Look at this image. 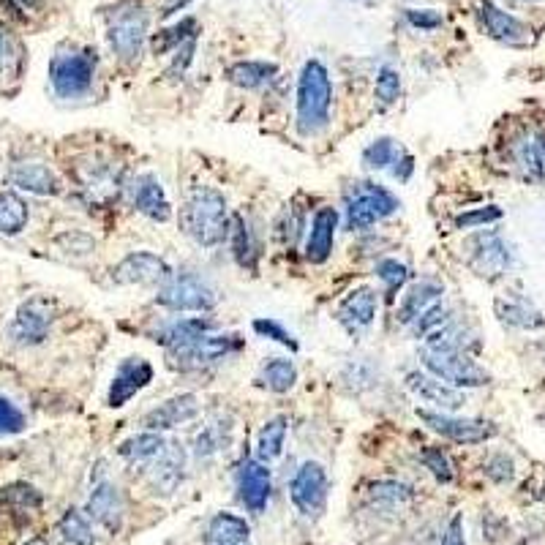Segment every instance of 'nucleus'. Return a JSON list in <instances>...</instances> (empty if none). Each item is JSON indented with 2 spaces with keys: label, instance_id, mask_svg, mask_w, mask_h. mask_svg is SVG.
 Wrapping results in <instances>:
<instances>
[{
  "label": "nucleus",
  "instance_id": "nucleus-20",
  "mask_svg": "<svg viewBox=\"0 0 545 545\" xmlns=\"http://www.w3.org/2000/svg\"><path fill=\"white\" fill-rule=\"evenodd\" d=\"M131 202L150 221H161L164 224V221L172 218V205H169L167 191H164V186H161V180L156 175H139L134 180V186H131Z\"/></svg>",
  "mask_w": 545,
  "mask_h": 545
},
{
  "label": "nucleus",
  "instance_id": "nucleus-40",
  "mask_svg": "<svg viewBox=\"0 0 545 545\" xmlns=\"http://www.w3.org/2000/svg\"><path fill=\"white\" fill-rule=\"evenodd\" d=\"M374 96L382 107H393L401 96V74H398L393 66H385L379 69L377 85H374Z\"/></svg>",
  "mask_w": 545,
  "mask_h": 545
},
{
  "label": "nucleus",
  "instance_id": "nucleus-35",
  "mask_svg": "<svg viewBox=\"0 0 545 545\" xmlns=\"http://www.w3.org/2000/svg\"><path fill=\"white\" fill-rule=\"evenodd\" d=\"M229 238H232V254L238 259L240 268L257 270V246H254V235H251L243 216H232Z\"/></svg>",
  "mask_w": 545,
  "mask_h": 545
},
{
  "label": "nucleus",
  "instance_id": "nucleus-3",
  "mask_svg": "<svg viewBox=\"0 0 545 545\" xmlns=\"http://www.w3.org/2000/svg\"><path fill=\"white\" fill-rule=\"evenodd\" d=\"M420 363L428 374H434L447 385L458 387H483L491 382V374L477 363L472 352L466 349H426L420 352Z\"/></svg>",
  "mask_w": 545,
  "mask_h": 545
},
{
  "label": "nucleus",
  "instance_id": "nucleus-55",
  "mask_svg": "<svg viewBox=\"0 0 545 545\" xmlns=\"http://www.w3.org/2000/svg\"><path fill=\"white\" fill-rule=\"evenodd\" d=\"M532 3H537V0H532Z\"/></svg>",
  "mask_w": 545,
  "mask_h": 545
},
{
  "label": "nucleus",
  "instance_id": "nucleus-2",
  "mask_svg": "<svg viewBox=\"0 0 545 545\" xmlns=\"http://www.w3.org/2000/svg\"><path fill=\"white\" fill-rule=\"evenodd\" d=\"M333 82L319 60H308L298 80V131L303 137H317L330 123Z\"/></svg>",
  "mask_w": 545,
  "mask_h": 545
},
{
  "label": "nucleus",
  "instance_id": "nucleus-14",
  "mask_svg": "<svg viewBox=\"0 0 545 545\" xmlns=\"http://www.w3.org/2000/svg\"><path fill=\"white\" fill-rule=\"evenodd\" d=\"M477 9H480L477 11L480 14V25L494 41H502V44H510V47H526L532 41V30L526 28L518 17L507 14L505 9H499L491 0H480Z\"/></svg>",
  "mask_w": 545,
  "mask_h": 545
},
{
  "label": "nucleus",
  "instance_id": "nucleus-39",
  "mask_svg": "<svg viewBox=\"0 0 545 545\" xmlns=\"http://www.w3.org/2000/svg\"><path fill=\"white\" fill-rule=\"evenodd\" d=\"M398 153L401 150L396 148V142L390 137H379L374 139L366 150H363V164L368 169H387L390 164H396Z\"/></svg>",
  "mask_w": 545,
  "mask_h": 545
},
{
  "label": "nucleus",
  "instance_id": "nucleus-41",
  "mask_svg": "<svg viewBox=\"0 0 545 545\" xmlns=\"http://www.w3.org/2000/svg\"><path fill=\"white\" fill-rule=\"evenodd\" d=\"M447 322H450V311H447L442 303H436V306H431L428 311H423L409 327H412V333H415L417 338H426L442 325H447Z\"/></svg>",
  "mask_w": 545,
  "mask_h": 545
},
{
  "label": "nucleus",
  "instance_id": "nucleus-18",
  "mask_svg": "<svg viewBox=\"0 0 545 545\" xmlns=\"http://www.w3.org/2000/svg\"><path fill=\"white\" fill-rule=\"evenodd\" d=\"M377 292L374 287H357L349 292L347 298L338 303L336 317L341 325L347 327L349 333H360V330H368L377 319Z\"/></svg>",
  "mask_w": 545,
  "mask_h": 545
},
{
  "label": "nucleus",
  "instance_id": "nucleus-33",
  "mask_svg": "<svg viewBox=\"0 0 545 545\" xmlns=\"http://www.w3.org/2000/svg\"><path fill=\"white\" fill-rule=\"evenodd\" d=\"M259 382H262V387H268L270 393H289L298 382V368L292 360L273 357L259 371Z\"/></svg>",
  "mask_w": 545,
  "mask_h": 545
},
{
  "label": "nucleus",
  "instance_id": "nucleus-10",
  "mask_svg": "<svg viewBox=\"0 0 545 545\" xmlns=\"http://www.w3.org/2000/svg\"><path fill=\"white\" fill-rule=\"evenodd\" d=\"M109 47L115 50L120 60H137L142 44L148 39V11L131 6L120 11L109 25Z\"/></svg>",
  "mask_w": 545,
  "mask_h": 545
},
{
  "label": "nucleus",
  "instance_id": "nucleus-7",
  "mask_svg": "<svg viewBox=\"0 0 545 545\" xmlns=\"http://www.w3.org/2000/svg\"><path fill=\"white\" fill-rule=\"evenodd\" d=\"M96 74V58L90 52H63L50 63L52 90L60 99H77L88 93Z\"/></svg>",
  "mask_w": 545,
  "mask_h": 545
},
{
  "label": "nucleus",
  "instance_id": "nucleus-9",
  "mask_svg": "<svg viewBox=\"0 0 545 545\" xmlns=\"http://www.w3.org/2000/svg\"><path fill=\"white\" fill-rule=\"evenodd\" d=\"M240 344L243 341L232 333H205L191 347L169 349V363L175 368H183V371L210 366V363H218V360L232 355L235 349H240Z\"/></svg>",
  "mask_w": 545,
  "mask_h": 545
},
{
  "label": "nucleus",
  "instance_id": "nucleus-34",
  "mask_svg": "<svg viewBox=\"0 0 545 545\" xmlns=\"http://www.w3.org/2000/svg\"><path fill=\"white\" fill-rule=\"evenodd\" d=\"M28 224V205L14 191H0V232L3 235H20Z\"/></svg>",
  "mask_w": 545,
  "mask_h": 545
},
{
  "label": "nucleus",
  "instance_id": "nucleus-8",
  "mask_svg": "<svg viewBox=\"0 0 545 545\" xmlns=\"http://www.w3.org/2000/svg\"><path fill=\"white\" fill-rule=\"evenodd\" d=\"M292 505L298 507L300 516L319 518L327 505V472L317 461H306L300 466L292 483H289Z\"/></svg>",
  "mask_w": 545,
  "mask_h": 545
},
{
  "label": "nucleus",
  "instance_id": "nucleus-27",
  "mask_svg": "<svg viewBox=\"0 0 545 545\" xmlns=\"http://www.w3.org/2000/svg\"><path fill=\"white\" fill-rule=\"evenodd\" d=\"M213 330V322H208V319H178V322H172V325H167L161 333H156V344H161V347L167 349H183V347H191L194 341H199V338L205 336V333H210Z\"/></svg>",
  "mask_w": 545,
  "mask_h": 545
},
{
  "label": "nucleus",
  "instance_id": "nucleus-26",
  "mask_svg": "<svg viewBox=\"0 0 545 545\" xmlns=\"http://www.w3.org/2000/svg\"><path fill=\"white\" fill-rule=\"evenodd\" d=\"M496 317L502 319L505 325L518 327V330H537V327L545 325L543 314L537 311L526 298H518V295H510V298H499L494 303Z\"/></svg>",
  "mask_w": 545,
  "mask_h": 545
},
{
  "label": "nucleus",
  "instance_id": "nucleus-48",
  "mask_svg": "<svg viewBox=\"0 0 545 545\" xmlns=\"http://www.w3.org/2000/svg\"><path fill=\"white\" fill-rule=\"evenodd\" d=\"M22 428H25V415L9 398L0 396V434H20Z\"/></svg>",
  "mask_w": 545,
  "mask_h": 545
},
{
  "label": "nucleus",
  "instance_id": "nucleus-23",
  "mask_svg": "<svg viewBox=\"0 0 545 545\" xmlns=\"http://www.w3.org/2000/svg\"><path fill=\"white\" fill-rule=\"evenodd\" d=\"M445 295V287L442 284H436V281H417L412 287L407 289V295L401 298L398 303V322L401 325H412L423 311H428L431 306H436L439 300Z\"/></svg>",
  "mask_w": 545,
  "mask_h": 545
},
{
  "label": "nucleus",
  "instance_id": "nucleus-30",
  "mask_svg": "<svg viewBox=\"0 0 545 545\" xmlns=\"http://www.w3.org/2000/svg\"><path fill=\"white\" fill-rule=\"evenodd\" d=\"M278 74L276 63H265V60H243V63H235L229 69V82L238 85V88L257 90L262 85L273 82V77Z\"/></svg>",
  "mask_w": 545,
  "mask_h": 545
},
{
  "label": "nucleus",
  "instance_id": "nucleus-22",
  "mask_svg": "<svg viewBox=\"0 0 545 545\" xmlns=\"http://www.w3.org/2000/svg\"><path fill=\"white\" fill-rule=\"evenodd\" d=\"M183 466H186V453L178 442H167L161 450V456L150 464V483L156 488V494H172L183 480Z\"/></svg>",
  "mask_w": 545,
  "mask_h": 545
},
{
  "label": "nucleus",
  "instance_id": "nucleus-24",
  "mask_svg": "<svg viewBox=\"0 0 545 545\" xmlns=\"http://www.w3.org/2000/svg\"><path fill=\"white\" fill-rule=\"evenodd\" d=\"M9 178L17 189L39 194V197L58 194V178H55V172L47 164H41V161H22V164L11 169Z\"/></svg>",
  "mask_w": 545,
  "mask_h": 545
},
{
  "label": "nucleus",
  "instance_id": "nucleus-12",
  "mask_svg": "<svg viewBox=\"0 0 545 545\" xmlns=\"http://www.w3.org/2000/svg\"><path fill=\"white\" fill-rule=\"evenodd\" d=\"M52 322H55V303L47 298H30L17 308L9 333L22 347H33L50 336Z\"/></svg>",
  "mask_w": 545,
  "mask_h": 545
},
{
  "label": "nucleus",
  "instance_id": "nucleus-28",
  "mask_svg": "<svg viewBox=\"0 0 545 545\" xmlns=\"http://www.w3.org/2000/svg\"><path fill=\"white\" fill-rule=\"evenodd\" d=\"M251 526L246 518L232 516V513H218L208 524V545H248Z\"/></svg>",
  "mask_w": 545,
  "mask_h": 545
},
{
  "label": "nucleus",
  "instance_id": "nucleus-50",
  "mask_svg": "<svg viewBox=\"0 0 545 545\" xmlns=\"http://www.w3.org/2000/svg\"><path fill=\"white\" fill-rule=\"evenodd\" d=\"M407 20L412 28H420V30H434V28H442V17L436 14V11L431 9H409L407 11Z\"/></svg>",
  "mask_w": 545,
  "mask_h": 545
},
{
  "label": "nucleus",
  "instance_id": "nucleus-13",
  "mask_svg": "<svg viewBox=\"0 0 545 545\" xmlns=\"http://www.w3.org/2000/svg\"><path fill=\"white\" fill-rule=\"evenodd\" d=\"M175 276L167 262L159 254L150 251H134L120 262L118 268L112 270V278L118 284H139V287H156V284H167L169 278Z\"/></svg>",
  "mask_w": 545,
  "mask_h": 545
},
{
  "label": "nucleus",
  "instance_id": "nucleus-54",
  "mask_svg": "<svg viewBox=\"0 0 545 545\" xmlns=\"http://www.w3.org/2000/svg\"><path fill=\"white\" fill-rule=\"evenodd\" d=\"M22 545H47V540H44V537H33V540H28V543Z\"/></svg>",
  "mask_w": 545,
  "mask_h": 545
},
{
  "label": "nucleus",
  "instance_id": "nucleus-11",
  "mask_svg": "<svg viewBox=\"0 0 545 545\" xmlns=\"http://www.w3.org/2000/svg\"><path fill=\"white\" fill-rule=\"evenodd\" d=\"M417 417L426 423L434 434H442L456 445H480L494 436V426L475 420V417H456V415H442V412H428V409H417Z\"/></svg>",
  "mask_w": 545,
  "mask_h": 545
},
{
  "label": "nucleus",
  "instance_id": "nucleus-51",
  "mask_svg": "<svg viewBox=\"0 0 545 545\" xmlns=\"http://www.w3.org/2000/svg\"><path fill=\"white\" fill-rule=\"evenodd\" d=\"M439 545H466L464 518H461V516L450 518V524H447L445 535H442V543H439Z\"/></svg>",
  "mask_w": 545,
  "mask_h": 545
},
{
  "label": "nucleus",
  "instance_id": "nucleus-52",
  "mask_svg": "<svg viewBox=\"0 0 545 545\" xmlns=\"http://www.w3.org/2000/svg\"><path fill=\"white\" fill-rule=\"evenodd\" d=\"M412 169H415V159L409 153H401V159H396V167H393V178L409 180Z\"/></svg>",
  "mask_w": 545,
  "mask_h": 545
},
{
  "label": "nucleus",
  "instance_id": "nucleus-16",
  "mask_svg": "<svg viewBox=\"0 0 545 545\" xmlns=\"http://www.w3.org/2000/svg\"><path fill=\"white\" fill-rule=\"evenodd\" d=\"M407 387L415 393L420 401L434 404L436 409H445V412H456L466 404V396L458 387L447 385L434 374H423V371H412L407 374Z\"/></svg>",
  "mask_w": 545,
  "mask_h": 545
},
{
  "label": "nucleus",
  "instance_id": "nucleus-4",
  "mask_svg": "<svg viewBox=\"0 0 545 545\" xmlns=\"http://www.w3.org/2000/svg\"><path fill=\"white\" fill-rule=\"evenodd\" d=\"M347 205V227L349 229H368L393 216L398 210V199L393 191L377 183H355L344 197Z\"/></svg>",
  "mask_w": 545,
  "mask_h": 545
},
{
  "label": "nucleus",
  "instance_id": "nucleus-29",
  "mask_svg": "<svg viewBox=\"0 0 545 545\" xmlns=\"http://www.w3.org/2000/svg\"><path fill=\"white\" fill-rule=\"evenodd\" d=\"M167 447V439L159 434V431H145V434H137L126 439L120 445V456L131 461V464H153L156 458L161 456V450Z\"/></svg>",
  "mask_w": 545,
  "mask_h": 545
},
{
  "label": "nucleus",
  "instance_id": "nucleus-44",
  "mask_svg": "<svg viewBox=\"0 0 545 545\" xmlns=\"http://www.w3.org/2000/svg\"><path fill=\"white\" fill-rule=\"evenodd\" d=\"M0 499L14 507H22V510H36L41 505V494L33 486H28V483H17V486L3 488Z\"/></svg>",
  "mask_w": 545,
  "mask_h": 545
},
{
  "label": "nucleus",
  "instance_id": "nucleus-6",
  "mask_svg": "<svg viewBox=\"0 0 545 545\" xmlns=\"http://www.w3.org/2000/svg\"><path fill=\"white\" fill-rule=\"evenodd\" d=\"M466 265L480 278H499L513 265V248L496 229L477 232L466 240Z\"/></svg>",
  "mask_w": 545,
  "mask_h": 545
},
{
  "label": "nucleus",
  "instance_id": "nucleus-49",
  "mask_svg": "<svg viewBox=\"0 0 545 545\" xmlns=\"http://www.w3.org/2000/svg\"><path fill=\"white\" fill-rule=\"evenodd\" d=\"M486 475L491 480H496V483H507V480H513V475H516V466H513L510 458L499 453V456H494L486 464Z\"/></svg>",
  "mask_w": 545,
  "mask_h": 545
},
{
  "label": "nucleus",
  "instance_id": "nucleus-5",
  "mask_svg": "<svg viewBox=\"0 0 545 545\" xmlns=\"http://www.w3.org/2000/svg\"><path fill=\"white\" fill-rule=\"evenodd\" d=\"M156 303L169 308V311H197V314H205V311L216 306L218 295L208 281L191 276V273H180V276L169 278L167 284L159 289Z\"/></svg>",
  "mask_w": 545,
  "mask_h": 545
},
{
  "label": "nucleus",
  "instance_id": "nucleus-19",
  "mask_svg": "<svg viewBox=\"0 0 545 545\" xmlns=\"http://www.w3.org/2000/svg\"><path fill=\"white\" fill-rule=\"evenodd\" d=\"M199 415V398L191 393H180L175 398H167L164 404L150 409L145 415V428L148 431H169V428L186 426Z\"/></svg>",
  "mask_w": 545,
  "mask_h": 545
},
{
  "label": "nucleus",
  "instance_id": "nucleus-38",
  "mask_svg": "<svg viewBox=\"0 0 545 545\" xmlns=\"http://www.w3.org/2000/svg\"><path fill=\"white\" fill-rule=\"evenodd\" d=\"M194 30H197V22L191 20V17H189V20L178 22L175 28L161 30L159 36L153 39V50L159 52V55H164V52H169V50H180V47H183L186 41H191L194 36H197Z\"/></svg>",
  "mask_w": 545,
  "mask_h": 545
},
{
  "label": "nucleus",
  "instance_id": "nucleus-36",
  "mask_svg": "<svg viewBox=\"0 0 545 545\" xmlns=\"http://www.w3.org/2000/svg\"><path fill=\"white\" fill-rule=\"evenodd\" d=\"M229 439H232V428L229 423H221V420H210L208 426L202 428L194 439V453L199 458H210L221 453V450H227Z\"/></svg>",
  "mask_w": 545,
  "mask_h": 545
},
{
  "label": "nucleus",
  "instance_id": "nucleus-37",
  "mask_svg": "<svg viewBox=\"0 0 545 545\" xmlns=\"http://www.w3.org/2000/svg\"><path fill=\"white\" fill-rule=\"evenodd\" d=\"M60 535L71 545H96V535H93V526L80 510H66L60 518Z\"/></svg>",
  "mask_w": 545,
  "mask_h": 545
},
{
  "label": "nucleus",
  "instance_id": "nucleus-42",
  "mask_svg": "<svg viewBox=\"0 0 545 545\" xmlns=\"http://www.w3.org/2000/svg\"><path fill=\"white\" fill-rule=\"evenodd\" d=\"M377 276L385 281L387 289H390V295H396L398 289L407 287L412 273H409L407 265H401L398 259H382L377 265Z\"/></svg>",
  "mask_w": 545,
  "mask_h": 545
},
{
  "label": "nucleus",
  "instance_id": "nucleus-25",
  "mask_svg": "<svg viewBox=\"0 0 545 545\" xmlns=\"http://www.w3.org/2000/svg\"><path fill=\"white\" fill-rule=\"evenodd\" d=\"M88 513L101 526H107L109 532H118L120 521H123V499H120L118 488L112 483H99L88 499Z\"/></svg>",
  "mask_w": 545,
  "mask_h": 545
},
{
  "label": "nucleus",
  "instance_id": "nucleus-31",
  "mask_svg": "<svg viewBox=\"0 0 545 545\" xmlns=\"http://www.w3.org/2000/svg\"><path fill=\"white\" fill-rule=\"evenodd\" d=\"M289 420L284 415L270 417L268 423L262 426L257 436V458L262 464H270L276 461L281 453H284V439H287Z\"/></svg>",
  "mask_w": 545,
  "mask_h": 545
},
{
  "label": "nucleus",
  "instance_id": "nucleus-15",
  "mask_svg": "<svg viewBox=\"0 0 545 545\" xmlns=\"http://www.w3.org/2000/svg\"><path fill=\"white\" fill-rule=\"evenodd\" d=\"M150 379H153V366H150L148 360H142V357H129V360H123L118 368V374L112 379V385H109L107 404L112 409L126 407L142 387L150 385Z\"/></svg>",
  "mask_w": 545,
  "mask_h": 545
},
{
  "label": "nucleus",
  "instance_id": "nucleus-46",
  "mask_svg": "<svg viewBox=\"0 0 545 545\" xmlns=\"http://www.w3.org/2000/svg\"><path fill=\"white\" fill-rule=\"evenodd\" d=\"M420 458H423L426 469H431V475H434L439 483H450V480H453V464H450L447 453H442L439 447H426Z\"/></svg>",
  "mask_w": 545,
  "mask_h": 545
},
{
  "label": "nucleus",
  "instance_id": "nucleus-43",
  "mask_svg": "<svg viewBox=\"0 0 545 545\" xmlns=\"http://www.w3.org/2000/svg\"><path fill=\"white\" fill-rule=\"evenodd\" d=\"M505 216L502 208L496 205H486V208H475V210H464L456 216V229H475V227H486V224H494L499 218Z\"/></svg>",
  "mask_w": 545,
  "mask_h": 545
},
{
  "label": "nucleus",
  "instance_id": "nucleus-45",
  "mask_svg": "<svg viewBox=\"0 0 545 545\" xmlns=\"http://www.w3.org/2000/svg\"><path fill=\"white\" fill-rule=\"evenodd\" d=\"M371 496L377 502H387V505H404L412 499V488L404 486V483H396V480H385V483H377L371 488Z\"/></svg>",
  "mask_w": 545,
  "mask_h": 545
},
{
  "label": "nucleus",
  "instance_id": "nucleus-21",
  "mask_svg": "<svg viewBox=\"0 0 545 545\" xmlns=\"http://www.w3.org/2000/svg\"><path fill=\"white\" fill-rule=\"evenodd\" d=\"M338 227V210L336 208H319L314 221H311V232L306 240V259L311 265H322L327 257L333 254V240H336Z\"/></svg>",
  "mask_w": 545,
  "mask_h": 545
},
{
  "label": "nucleus",
  "instance_id": "nucleus-32",
  "mask_svg": "<svg viewBox=\"0 0 545 545\" xmlns=\"http://www.w3.org/2000/svg\"><path fill=\"white\" fill-rule=\"evenodd\" d=\"M516 161L529 178H543L545 169V137L529 131L516 142Z\"/></svg>",
  "mask_w": 545,
  "mask_h": 545
},
{
  "label": "nucleus",
  "instance_id": "nucleus-53",
  "mask_svg": "<svg viewBox=\"0 0 545 545\" xmlns=\"http://www.w3.org/2000/svg\"><path fill=\"white\" fill-rule=\"evenodd\" d=\"M6 47H9V41H6V33L0 30V58L6 55Z\"/></svg>",
  "mask_w": 545,
  "mask_h": 545
},
{
  "label": "nucleus",
  "instance_id": "nucleus-17",
  "mask_svg": "<svg viewBox=\"0 0 545 545\" xmlns=\"http://www.w3.org/2000/svg\"><path fill=\"white\" fill-rule=\"evenodd\" d=\"M273 480H270L268 464L262 461H246L238 472V496L251 513H262L268 507Z\"/></svg>",
  "mask_w": 545,
  "mask_h": 545
},
{
  "label": "nucleus",
  "instance_id": "nucleus-47",
  "mask_svg": "<svg viewBox=\"0 0 545 545\" xmlns=\"http://www.w3.org/2000/svg\"><path fill=\"white\" fill-rule=\"evenodd\" d=\"M254 330H257L259 336L273 338V341L284 344V347L292 349V352H298V341L292 338V333H289L287 327L278 325L276 319H257V322H254Z\"/></svg>",
  "mask_w": 545,
  "mask_h": 545
},
{
  "label": "nucleus",
  "instance_id": "nucleus-1",
  "mask_svg": "<svg viewBox=\"0 0 545 545\" xmlns=\"http://www.w3.org/2000/svg\"><path fill=\"white\" fill-rule=\"evenodd\" d=\"M180 224L197 246H221L229 238V227H232L224 194L210 186H197L180 210Z\"/></svg>",
  "mask_w": 545,
  "mask_h": 545
}]
</instances>
